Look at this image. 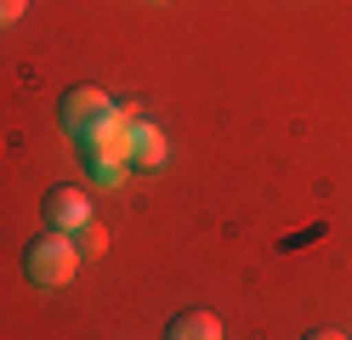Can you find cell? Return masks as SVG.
I'll return each instance as SVG.
<instances>
[{"label":"cell","instance_id":"cell-1","mask_svg":"<svg viewBox=\"0 0 352 340\" xmlns=\"http://www.w3.org/2000/svg\"><path fill=\"white\" fill-rule=\"evenodd\" d=\"M23 272H29V284L40 289H63L80 272V249H74V233H57V227H46L29 249H23Z\"/></svg>","mask_w":352,"mask_h":340},{"label":"cell","instance_id":"cell-2","mask_svg":"<svg viewBox=\"0 0 352 340\" xmlns=\"http://www.w3.org/2000/svg\"><path fill=\"white\" fill-rule=\"evenodd\" d=\"M108 113H114V102H108L97 85H69V91H63V102H57L63 131H74L80 142H85V136H91L97 125H108Z\"/></svg>","mask_w":352,"mask_h":340},{"label":"cell","instance_id":"cell-3","mask_svg":"<svg viewBox=\"0 0 352 340\" xmlns=\"http://www.w3.org/2000/svg\"><path fill=\"white\" fill-rule=\"evenodd\" d=\"M40 216H46V227H57V233H80L85 221H97L91 216V199H85L80 188H52L46 204H40Z\"/></svg>","mask_w":352,"mask_h":340},{"label":"cell","instance_id":"cell-4","mask_svg":"<svg viewBox=\"0 0 352 340\" xmlns=\"http://www.w3.org/2000/svg\"><path fill=\"white\" fill-rule=\"evenodd\" d=\"M165 153H170V142H165L160 125H148V120L131 125V170H160Z\"/></svg>","mask_w":352,"mask_h":340},{"label":"cell","instance_id":"cell-5","mask_svg":"<svg viewBox=\"0 0 352 340\" xmlns=\"http://www.w3.org/2000/svg\"><path fill=\"white\" fill-rule=\"evenodd\" d=\"M165 340H222V317L193 306V312H176L165 324Z\"/></svg>","mask_w":352,"mask_h":340},{"label":"cell","instance_id":"cell-6","mask_svg":"<svg viewBox=\"0 0 352 340\" xmlns=\"http://www.w3.org/2000/svg\"><path fill=\"white\" fill-rule=\"evenodd\" d=\"M74 249H80V261H97L102 249H108V227L102 221H85L80 233H74Z\"/></svg>","mask_w":352,"mask_h":340},{"label":"cell","instance_id":"cell-7","mask_svg":"<svg viewBox=\"0 0 352 340\" xmlns=\"http://www.w3.org/2000/svg\"><path fill=\"white\" fill-rule=\"evenodd\" d=\"M85 170H91V181H97V188H120V181H125V159H85Z\"/></svg>","mask_w":352,"mask_h":340},{"label":"cell","instance_id":"cell-8","mask_svg":"<svg viewBox=\"0 0 352 340\" xmlns=\"http://www.w3.org/2000/svg\"><path fill=\"white\" fill-rule=\"evenodd\" d=\"M29 12V0H0V29H6V23H17Z\"/></svg>","mask_w":352,"mask_h":340},{"label":"cell","instance_id":"cell-9","mask_svg":"<svg viewBox=\"0 0 352 340\" xmlns=\"http://www.w3.org/2000/svg\"><path fill=\"white\" fill-rule=\"evenodd\" d=\"M307 340H346V335H336V329H318V335H307Z\"/></svg>","mask_w":352,"mask_h":340}]
</instances>
